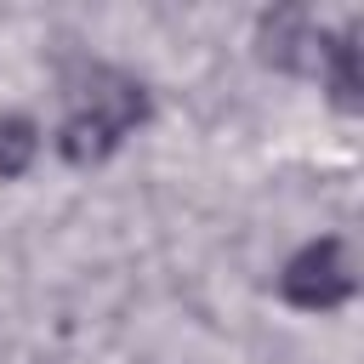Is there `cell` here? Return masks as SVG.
I'll list each match as a JSON object with an SVG mask.
<instances>
[{
	"mask_svg": "<svg viewBox=\"0 0 364 364\" xmlns=\"http://www.w3.org/2000/svg\"><path fill=\"white\" fill-rule=\"evenodd\" d=\"M154 114V97L136 74L108 68V63H85L68 80V108L57 125V154L68 165H102L142 119Z\"/></svg>",
	"mask_w": 364,
	"mask_h": 364,
	"instance_id": "6da1fadb",
	"label": "cell"
},
{
	"mask_svg": "<svg viewBox=\"0 0 364 364\" xmlns=\"http://www.w3.org/2000/svg\"><path fill=\"white\" fill-rule=\"evenodd\" d=\"M256 46H262V63H273V68H284V74H318V68H324V51H330V34H324L307 11L279 6V11L262 17Z\"/></svg>",
	"mask_w": 364,
	"mask_h": 364,
	"instance_id": "3957f363",
	"label": "cell"
},
{
	"mask_svg": "<svg viewBox=\"0 0 364 364\" xmlns=\"http://www.w3.org/2000/svg\"><path fill=\"white\" fill-rule=\"evenodd\" d=\"M358 40H364V23L353 17L341 34H330V51H324V91H330V102L341 108V114H358L364 108V51H358Z\"/></svg>",
	"mask_w": 364,
	"mask_h": 364,
	"instance_id": "277c9868",
	"label": "cell"
},
{
	"mask_svg": "<svg viewBox=\"0 0 364 364\" xmlns=\"http://www.w3.org/2000/svg\"><path fill=\"white\" fill-rule=\"evenodd\" d=\"M40 154V125L28 114H0V182L23 176Z\"/></svg>",
	"mask_w": 364,
	"mask_h": 364,
	"instance_id": "5b68a950",
	"label": "cell"
},
{
	"mask_svg": "<svg viewBox=\"0 0 364 364\" xmlns=\"http://www.w3.org/2000/svg\"><path fill=\"white\" fill-rule=\"evenodd\" d=\"M353 290H358V267H353V256H347L341 239L301 245L284 262V273H279V296L290 307H307V313H330V307L353 301Z\"/></svg>",
	"mask_w": 364,
	"mask_h": 364,
	"instance_id": "7a4b0ae2",
	"label": "cell"
}]
</instances>
